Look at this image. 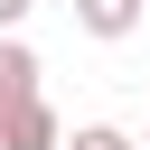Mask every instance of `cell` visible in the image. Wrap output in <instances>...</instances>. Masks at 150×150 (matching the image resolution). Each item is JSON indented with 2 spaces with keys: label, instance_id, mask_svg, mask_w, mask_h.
Wrapping results in <instances>:
<instances>
[{
  "label": "cell",
  "instance_id": "6da1fadb",
  "mask_svg": "<svg viewBox=\"0 0 150 150\" xmlns=\"http://www.w3.org/2000/svg\"><path fill=\"white\" fill-rule=\"evenodd\" d=\"M56 141H66V122H56V103H47V94L9 103V122H0V150H56Z\"/></svg>",
  "mask_w": 150,
  "mask_h": 150
},
{
  "label": "cell",
  "instance_id": "7a4b0ae2",
  "mask_svg": "<svg viewBox=\"0 0 150 150\" xmlns=\"http://www.w3.org/2000/svg\"><path fill=\"white\" fill-rule=\"evenodd\" d=\"M38 94V47L28 38H0V122H9V103H28Z\"/></svg>",
  "mask_w": 150,
  "mask_h": 150
},
{
  "label": "cell",
  "instance_id": "3957f363",
  "mask_svg": "<svg viewBox=\"0 0 150 150\" xmlns=\"http://www.w3.org/2000/svg\"><path fill=\"white\" fill-rule=\"evenodd\" d=\"M75 28L84 38H131L141 28V0H75Z\"/></svg>",
  "mask_w": 150,
  "mask_h": 150
},
{
  "label": "cell",
  "instance_id": "277c9868",
  "mask_svg": "<svg viewBox=\"0 0 150 150\" xmlns=\"http://www.w3.org/2000/svg\"><path fill=\"white\" fill-rule=\"evenodd\" d=\"M56 150H141V141H131V131H112V122H84V131H75V141H56Z\"/></svg>",
  "mask_w": 150,
  "mask_h": 150
},
{
  "label": "cell",
  "instance_id": "5b68a950",
  "mask_svg": "<svg viewBox=\"0 0 150 150\" xmlns=\"http://www.w3.org/2000/svg\"><path fill=\"white\" fill-rule=\"evenodd\" d=\"M38 0H0V38H19V19H28Z\"/></svg>",
  "mask_w": 150,
  "mask_h": 150
}]
</instances>
